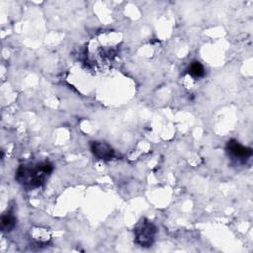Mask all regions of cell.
Wrapping results in <instances>:
<instances>
[{"mask_svg":"<svg viewBox=\"0 0 253 253\" xmlns=\"http://www.w3.org/2000/svg\"><path fill=\"white\" fill-rule=\"evenodd\" d=\"M52 170L53 167L49 161L21 165L17 171L16 180L25 187L38 188L44 183Z\"/></svg>","mask_w":253,"mask_h":253,"instance_id":"cell-1","label":"cell"},{"mask_svg":"<svg viewBox=\"0 0 253 253\" xmlns=\"http://www.w3.org/2000/svg\"><path fill=\"white\" fill-rule=\"evenodd\" d=\"M156 227L149 221H141L134 229L135 241L140 246H150L154 240Z\"/></svg>","mask_w":253,"mask_h":253,"instance_id":"cell-2","label":"cell"},{"mask_svg":"<svg viewBox=\"0 0 253 253\" xmlns=\"http://www.w3.org/2000/svg\"><path fill=\"white\" fill-rule=\"evenodd\" d=\"M226 151L236 159H247L252 155V149L238 143L236 140H229L226 144Z\"/></svg>","mask_w":253,"mask_h":253,"instance_id":"cell-3","label":"cell"},{"mask_svg":"<svg viewBox=\"0 0 253 253\" xmlns=\"http://www.w3.org/2000/svg\"><path fill=\"white\" fill-rule=\"evenodd\" d=\"M91 150L99 159L109 160L114 156L113 148L104 141H93L91 143Z\"/></svg>","mask_w":253,"mask_h":253,"instance_id":"cell-4","label":"cell"},{"mask_svg":"<svg viewBox=\"0 0 253 253\" xmlns=\"http://www.w3.org/2000/svg\"><path fill=\"white\" fill-rule=\"evenodd\" d=\"M188 72L194 78H201L205 75V68L200 61H193L188 67Z\"/></svg>","mask_w":253,"mask_h":253,"instance_id":"cell-5","label":"cell"},{"mask_svg":"<svg viewBox=\"0 0 253 253\" xmlns=\"http://www.w3.org/2000/svg\"><path fill=\"white\" fill-rule=\"evenodd\" d=\"M16 224V218L15 216L8 212L1 217V229L3 231H11Z\"/></svg>","mask_w":253,"mask_h":253,"instance_id":"cell-6","label":"cell"}]
</instances>
